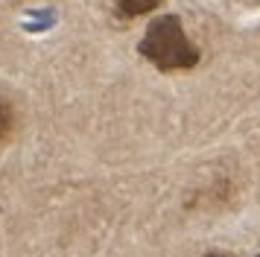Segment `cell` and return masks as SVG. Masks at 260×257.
<instances>
[{
    "label": "cell",
    "instance_id": "cell-1",
    "mask_svg": "<svg viewBox=\"0 0 260 257\" xmlns=\"http://www.w3.org/2000/svg\"><path fill=\"white\" fill-rule=\"evenodd\" d=\"M138 50H141L143 58H149L155 68L164 70V73L190 70L199 65V50L184 35V26L176 15H164V18L152 21V26L141 38Z\"/></svg>",
    "mask_w": 260,
    "mask_h": 257
},
{
    "label": "cell",
    "instance_id": "cell-5",
    "mask_svg": "<svg viewBox=\"0 0 260 257\" xmlns=\"http://www.w3.org/2000/svg\"><path fill=\"white\" fill-rule=\"evenodd\" d=\"M257 257H260V254H257Z\"/></svg>",
    "mask_w": 260,
    "mask_h": 257
},
{
    "label": "cell",
    "instance_id": "cell-2",
    "mask_svg": "<svg viewBox=\"0 0 260 257\" xmlns=\"http://www.w3.org/2000/svg\"><path fill=\"white\" fill-rule=\"evenodd\" d=\"M12 132H15V108L9 100L0 97V143L12 138Z\"/></svg>",
    "mask_w": 260,
    "mask_h": 257
},
{
    "label": "cell",
    "instance_id": "cell-4",
    "mask_svg": "<svg viewBox=\"0 0 260 257\" xmlns=\"http://www.w3.org/2000/svg\"><path fill=\"white\" fill-rule=\"evenodd\" d=\"M205 257H228V254H219V251H211V254H205Z\"/></svg>",
    "mask_w": 260,
    "mask_h": 257
},
{
    "label": "cell",
    "instance_id": "cell-3",
    "mask_svg": "<svg viewBox=\"0 0 260 257\" xmlns=\"http://www.w3.org/2000/svg\"><path fill=\"white\" fill-rule=\"evenodd\" d=\"M161 0H117V6L123 15H132V18H138V15H146L149 9H155Z\"/></svg>",
    "mask_w": 260,
    "mask_h": 257
}]
</instances>
